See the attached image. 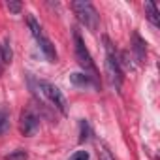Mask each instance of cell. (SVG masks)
<instances>
[{
    "instance_id": "1",
    "label": "cell",
    "mask_w": 160,
    "mask_h": 160,
    "mask_svg": "<svg viewBox=\"0 0 160 160\" xmlns=\"http://www.w3.org/2000/svg\"><path fill=\"white\" fill-rule=\"evenodd\" d=\"M104 42H106V75L109 79L111 87H115V91H121L124 75L119 64V55L115 51V45L109 42V38H104Z\"/></svg>"
},
{
    "instance_id": "2",
    "label": "cell",
    "mask_w": 160,
    "mask_h": 160,
    "mask_svg": "<svg viewBox=\"0 0 160 160\" xmlns=\"http://www.w3.org/2000/svg\"><path fill=\"white\" fill-rule=\"evenodd\" d=\"M73 42H75V58H77L79 66H81V68L85 70V73L94 81V85H100V73H98V68H96V64H94V60H92L89 49L85 47V43H83V40H81V36H79L77 30L73 32Z\"/></svg>"
},
{
    "instance_id": "3",
    "label": "cell",
    "mask_w": 160,
    "mask_h": 160,
    "mask_svg": "<svg viewBox=\"0 0 160 160\" xmlns=\"http://www.w3.org/2000/svg\"><path fill=\"white\" fill-rule=\"evenodd\" d=\"M72 10L85 28H89L91 32H96V28L100 25V15L91 2H87V0H75V2H72Z\"/></svg>"
},
{
    "instance_id": "4",
    "label": "cell",
    "mask_w": 160,
    "mask_h": 160,
    "mask_svg": "<svg viewBox=\"0 0 160 160\" xmlns=\"http://www.w3.org/2000/svg\"><path fill=\"white\" fill-rule=\"evenodd\" d=\"M27 23H28V28H30V32H32V36H34V40H36V43H38V47H40L42 53L47 57V60H49V62H57V51H55V45H53V42L43 34L42 25H40L32 15H28Z\"/></svg>"
},
{
    "instance_id": "5",
    "label": "cell",
    "mask_w": 160,
    "mask_h": 160,
    "mask_svg": "<svg viewBox=\"0 0 160 160\" xmlns=\"http://www.w3.org/2000/svg\"><path fill=\"white\" fill-rule=\"evenodd\" d=\"M38 85V91L51 102V106L53 108H57L62 115H66V98H64V94L60 92V89L58 87H55L53 83H49V81H38L36 83Z\"/></svg>"
},
{
    "instance_id": "6",
    "label": "cell",
    "mask_w": 160,
    "mask_h": 160,
    "mask_svg": "<svg viewBox=\"0 0 160 160\" xmlns=\"http://www.w3.org/2000/svg\"><path fill=\"white\" fill-rule=\"evenodd\" d=\"M19 128H21V134L30 138L38 132L40 128V117L34 113L32 108H27L21 111V119H19Z\"/></svg>"
},
{
    "instance_id": "7",
    "label": "cell",
    "mask_w": 160,
    "mask_h": 160,
    "mask_svg": "<svg viewBox=\"0 0 160 160\" xmlns=\"http://www.w3.org/2000/svg\"><path fill=\"white\" fill-rule=\"evenodd\" d=\"M132 51H134L138 62H143V60H145V55H147V43H145V40H143L138 32L132 34Z\"/></svg>"
},
{
    "instance_id": "8",
    "label": "cell",
    "mask_w": 160,
    "mask_h": 160,
    "mask_svg": "<svg viewBox=\"0 0 160 160\" xmlns=\"http://www.w3.org/2000/svg\"><path fill=\"white\" fill-rule=\"evenodd\" d=\"M70 81H72V85H75V87H91V85H94L92 79H91L87 73H81V72L70 73Z\"/></svg>"
},
{
    "instance_id": "9",
    "label": "cell",
    "mask_w": 160,
    "mask_h": 160,
    "mask_svg": "<svg viewBox=\"0 0 160 160\" xmlns=\"http://www.w3.org/2000/svg\"><path fill=\"white\" fill-rule=\"evenodd\" d=\"M145 15H147V19H149L154 27H158V25H160V19H158V10H156L154 2H145Z\"/></svg>"
},
{
    "instance_id": "10",
    "label": "cell",
    "mask_w": 160,
    "mask_h": 160,
    "mask_svg": "<svg viewBox=\"0 0 160 160\" xmlns=\"http://www.w3.org/2000/svg\"><path fill=\"white\" fill-rule=\"evenodd\" d=\"M0 53H2V60H4V64H10V62H12V58H13V49H12L10 38H6L4 43L0 45Z\"/></svg>"
},
{
    "instance_id": "11",
    "label": "cell",
    "mask_w": 160,
    "mask_h": 160,
    "mask_svg": "<svg viewBox=\"0 0 160 160\" xmlns=\"http://www.w3.org/2000/svg\"><path fill=\"white\" fill-rule=\"evenodd\" d=\"M10 128V111L6 108H0V136H4Z\"/></svg>"
},
{
    "instance_id": "12",
    "label": "cell",
    "mask_w": 160,
    "mask_h": 160,
    "mask_svg": "<svg viewBox=\"0 0 160 160\" xmlns=\"http://www.w3.org/2000/svg\"><path fill=\"white\" fill-rule=\"evenodd\" d=\"M98 160H115L113 152L106 143H98Z\"/></svg>"
},
{
    "instance_id": "13",
    "label": "cell",
    "mask_w": 160,
    "mask_h": 160,
    "mask_svg": "<svg viewBox=\"0 0 160 160\" xmlns=\"http://www.w3.org/2000/svg\"><path fill=\"white\" fill-rule=\"evenodd\" d=\"M4 160H28V152L23 149H17V151H12L10 154H6Z\"/></svg>"
},
{
    "instance_id": "14",
    "label": "cell",
    "mask_w": 160,
    "mask_h": 160,
    "mask_svg": "<svg viewBox=\"0 0 160 160\" xmlns=\"http://www.w3.org/2000/svg\"><path fill=\"white\" fill-rule=\"evenodd\" d=\"M6 8L12 12V13H21V10H23V4L21 2H17V0H8V2H6Z\"/></svg>"
},
{
    "instance_id": "15",
    "label": "cell",
    "mask_w": 160,
    "mask_h": 160,
    "mask_svg": "<svg viewBox=\"0 0 160 160\" xmlns=\"http://www.w3.org/2000/svg\"><path fill=\"white\" fill-rule=\"evenodd\" d=\"M79 126H81V138H79V141H85V139H89V134H91L89 122H87V121H81V122H79Z\"/></svg>"
},
{
    "instance_id": "16",
    "label": "cell",
    "mask_w": 160,
    "mask_h": 160,
    "mask_svg": "<svg viewBox=\"0 0 160 160\" xmlns=\"http://www.w3.org/2000/svg\"><path fill=\"white\" fill-rule=\"evenodd\" d=\"M70 160H89V152L87 151H75L70 156Z\"/></svg>"
},
{
    "instance_id": "17",
    "label": "cell",
    "mask_w": 160,
    "mask_h": 160,
    "mask_svg": "<svg viewBox=\"0 0 160 160\" xmlns=\"http://www.w3.org/2000/svg\"><path fill=\"white\" fill-rule=\"evenodd\" d=\"M4 60H2V53H0V75H2V72H4Z\"/></svg>"
}]
</instances>
